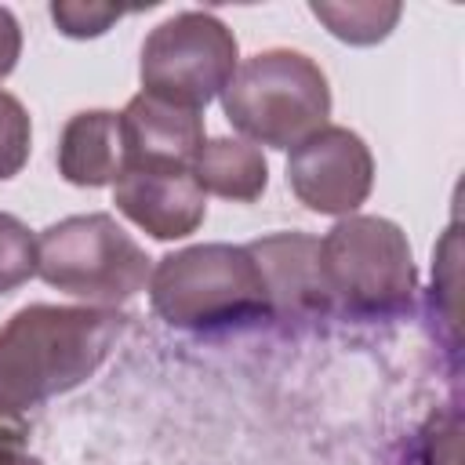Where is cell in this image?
<instances>
[{"mask_svg": "<svg viewBox=\"0 0 465 465\" xmlns=\"http://www.w3.org/2000/svg\"><path fill=\"white\" fill-rule=\"evenodd\" d=\"M131 316L98 305H25L0 327V421L84 385Z\"/></svg>", "mask_w": 465, "mask_h": 465, "instance_id": "obj_1", "label": "cell"}, {"mask_svg": "<svg viewBox=\"0 0 465 465\" xmlns=\"http://www.w3.org/2000/svg\"><path fill=\"white\" fill-rule=\"evenodd\" d=\"M153 312L178 331L218 334L269 320L265 280L247 247L196 243L163 254L149 276Z\"/></svg>", "mask_w": 465, "mask_h": 465, "instance_id": "obj_2", "label": "cell"}, {"mask_svg": "<svg viewBox=\"0 0 465 465\" xmlns=\"http://www.w3.org/2000/svg\"><path fill=\"white\" fill-rule=\"evenodd\" d=\"M225 120L269 149H294L331 116V87L323 69L291 47L258 51L236 65L232 80L222 91Z\"/></svg>", "mask_w": 465, "mask_h": 465, "instance_id": "obj_3", "label": "cell"}, {"mask_svg": "<svg viewBox=\"0 0 465 465\" xmlns=\"http://www.w3.org/2000/svg\"><path fill=\"white\" fill-rule=\"evenodd\" d=\"M320 276L334 309L360 320H392L418 294L407 232L378 214L338 218L320 240Z\"/></svg>", "mask_w": 465, "mask_h": 465, "instance_id": "obj_4", "label": "cell"}, {"mask_svg": "<svg viewBox=\"0 0 465 465\" xmlns=\"http://www.w3.org/2000/svg\"><path fill=\"white\" fill-rule=\"evenodd\" d=\"M153 258L113 214H73L36 236V276L98 309L131 302L153 276Z\"/></svg>", "mask_w": 465, "mask_h": 465, "instance_id": "obj_5", "label": "cell"}, {"mask_svg": "<svg viewBox=\"0 0 465 465\" xmlns=\"http://www.w3.org/2000/svg\"><path fill=\"white\" fill-rule=\"evenodd\" d=\"M240 65L232 29L211 11H178L142 44V91L185 109H203L225 91Z\"/></svg>", "mask_w": 465, "mask_h": 465, "instance_id": "obj_6", "label": "cell"}, {"mask_svg": "<svg viewBox=\"0 0 465 465\" xmlns=\"http://www.w3.org/2000/svg\"><path fill=\"white\" fill-rule=\"evenodd\" d=\"M287 185L316 214L349 218L374 185V156L349 127H320L287 156Z\"/></svg>", "mask_w": 465, "mask_h": 465, "instance_id": "obj_7", "label": "cell"}, {"mask_svg": "<svg viewBox=\"0 0 465 465\" xmlns=\"http://www.w3.org/2000/svg\"><path fill=\"white\" fill-rule=\"evenodd\" d=\"M113 203L153 240H185L203 225L207 193L193 167H127L113 182Z\"/></svg>", "mask_w": 465, "mask_h": 465, "instance_id": "obj_8", "label": "cell"}, {"mask_svg": "<svg viewBox=\"0 0 465 465\" xmlns=\"http://www.w3.org/2000/svg\"><path fill=\"white\" fill-rule=\"evenodd\" d=\"M269 294V320H316L331 312L320 276V240L305 232H272L247 243Z\"/></svg>", "mask_w": 465, "mask_h": 465, "instance_id": "obj_9", "label": "cell"}, {"mask_svg": "<svg viewBox=\"0 0 465 465\" xmlns=\"http://www.w3.org/2000/svg\"><path fill=\"white\" fill-rule=\"evenodd\" d=\"M127 134V167H193L203 145V116L200 109L174 105L149 91L134 94L120 113Z\"/></svg>", "mask_w": 465, "mask_h": 465, "instance_id": "obj_10", "label": "cell"}, {"mask_svg": "<svg viewBox=\"0 0 465 465\" xmlns=\"http://www.w3.org/2000/svg\"><path fill=\"white\" fill-rule=\"evenodd\" d=\"M131 163L124 120L113 109H84L69 116L58 138V174L80 189L113 185Z\"/></svg>", "mask_w": 465, "mask_h": 465, "instance_id": "obj_11", "label": "cell"}, {"mask_svg": "<svg viewBox=\"0 0 465 465\" xmlns=\"http://www.w3.org/2000/svg\"><path fill=\"white\" fill-rule=\"evenodd\" d=\"M193 174L203 193L232 203H254L269 185V163L262 149L243 138H207L193 160Z\"/></svg>", "mask_w": 465, "mask_h": 465, "instance_id": "obj_12", "label": "cell"}, {"mask_svg": "<svg viewBox=\"0 0 465 465\" xmlns=\"http://www.w3.org/2000/svg\"><path fill=\"white\" fill-rule=\"evenodd\" d=\"M309 11L331 29V36H338V40H345L352 47H367V44L385 40L396 29L400 15H403V7L392 4V0L389 4L385 0H349V4L345 0L341 4L312 0Z\"/></svg>", "mask_w": 465, "mask_h": 465, "instance_id": "obj_13", "label": "cell"}, {"mask_svg": "<svg viewBox=\"0 0 465 465\" xmlns=\"http://www.w3.org/2000/svg\"><path fill=\"white\" fill-rule=\"evenodd\" d=\"M29 276H36V236L22 218L0 211V294H11Z\"/></svg>", "mask_w": 465, "mask_h": 465, "instance_id": "obj_14", "label": "cell"}, {"mask_svg": "<svg viewBox=\"0 0 465 465\" xmlns=\"http://www.w3.org/2000/svg\"><path fill=\"white\" fill-rule=\"evenodd\" d=\"M29 142H33V124L25 105L15 94L0 91V182L15 178L25 167Z\"/></svg>", "mask_w": 465, "mask_h": 465, "instance_id": "obj_15", "label": "cell"}, {"mask_svg": "<svg viewBox=\"0 0 465 465\" xmlns=\"http://www.w3.org/2000/svg\"><path fill=\"white\" fill-rule=\"evenodd\" d=\"M51 18H54L58 33H65V36H73V40H87V36H102L113 22L124 18V11L113 7V4L54 0V4H51Z\"/></svg>", "mask_w": 465, "mask_h": 465, "instance_id": "obj_16", "label": "cell"}, {"mask_svg": "<svg viewBox=\"0 0 465 465\" xmlns=\"http://www.w3.org/2000/svg\"><path fill=\"white\" fill-rule=\"evenodd\" d=\"M458 436H461L458 411L432 414L425 421V429L418 432V447H414L411 461L414 465H458Z\"/></svg>", "mask_w": 465, "mask_h": 465, "instance_id": "obj_17", "label": "cell"}, {"mask_svg": "<svg viewBox=\"0 0 465 465\" xmlns=\"http://www.w3.org/2000/svg\"><path fill=\"white\" fill-rule=\"evenodd\" d=\"M18 54H22V29H18V18L0 7V80L11 76V69L18 65Z\"/></svg>", "mask_w": 465, "mask_h": 465, "instance_id": "obj_18", "label": "cell"}, {"mask_svg": "<svg viewBox=\"0 0 465 465\" xmlns=\"http://www.w3.org/2000/svg\"><path fill=\"white\" fill-rule=\"evenodd\" d=\"M22 443H25V432L18 425L7 429L0 421V465H44L36 454H25Z\"/></svg>", "mask_w": 465, "mask_h": 465, "instance_id": "obj_19", "label": "cell"}]
</instances>
